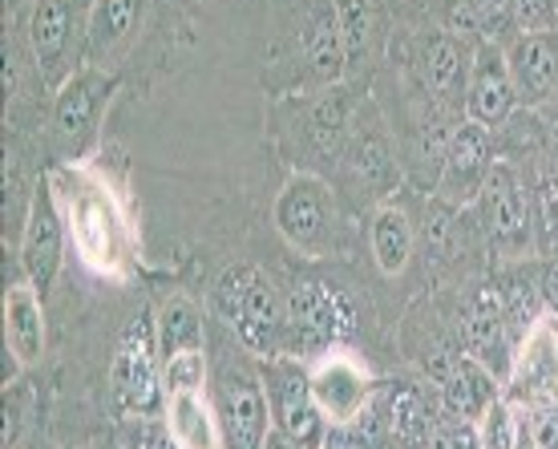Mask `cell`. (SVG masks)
<instances>
[{"label":"cell","instance_id":"6da1fadb","mask_svg":"<svg viewBox=\"0 0 558 449\" xmlns=\"http://www.w3.org/2000/svg\"><path fill=\"white\" fill-rule=\"evenodd\" d=\"M65 207H70L65 215H70L73 243L85 264L101 276H122L130 264V231L110 191L85 174H73Z\"/></svg>","mask_w":558,"mask_h":449},{"label":"cell","instance_id":"7a4b0ae2","mask_svg":"<svg viewBox=\"0 0 558 449\" xmlns=\"http://www.w3.org/2000/svg\"><path fill=\"white\" fill-rule=\"evenodd\" d=\"M85 0H37L28 16V49L41 65V77L49 85H61L73 77V57L77 45L85 49V28H89Z\"/></svg>","mask_w":558,"mask_h":449},{"label":"cell","instance_id":"3957f363","mask_svg":"<svg viewBox=\"0 0 558 449\" xmlns=\"http://www.w3.org/2000/svg\"><path fill=\"white\" fill-rule=\"evenodd\" d=\"M352 308L344 304V295L324 288L316 280H304L292 288L288 300V324H283V337L292 352H332L340 340L352 332Z\"/></svg>","mask_w":558,"mask_h":449},{"label":"cell","instance_id":"277c9868","mask_svg":"<svg viewBox=\"0 0 558 449\" xmlns=\"http://www.w3.org/2000/svg\"><path fill=\"white\" fill-rule=\"evenodd\" d=\"M482 227L489 235V247L502 259H526L534 252V227H531V203L518 183L514 167L494 162L486 186H482Z\"/></svg>","mask_w":558,"mask_h":449},{"label":"cell","instance_id":"5b68a950","mask_svg":"<svg viewBox=\"0 0 558 449\" xmlns=\"http://www.w3.org/2000/svg\"><path fill=\"white\" fill-rule=\"evenodd\" d=\"M506 389H510L506 397H510L518 409L558 405V316L543 312V316L522 332Z\"/></svg>","mask_w":558,"mask_h":449},{"label":"cell","instance_id":"8992f818","mask_svg":"<svg viewBox=\"0 0 558 449\" xmlns=\"http://www.w3.org/2000/svg\"><path fill=\"white\" fill-rule=\"evenodd\" d=\"M113 397L126 413H154L158 393V324H150V312H138L130 320L118 361H113Z\"/></svg>","mask_w":558,"mask_h":449},{"label":"cell","instance_id":"52a82bcc","mask_svg":"<svg viewBox=\"0 0 558 449\" xmlns=\"http://www.w3.org/2000/svg\"><path fill=\"white\" fill-rule=\"evenodd\" d=\"M267 361V393H271V422L288 437H295L304 449H320L328 434V417L320 413L312 397V380L300 365L283 356H264Z\"/></svg>","mask_w":558,"mask_h":449},{"label":"cell","instance_id":"ba28073f","mask_svg":"<svg viewBox=\"0 0 558 449\" xmlns=\"http://www.w3.org/2000/svg\"><path fill=\"white\" fill-rule=\"evenodd\" d=\"M489 170H494V134L482 122L465 118L449 134L446 162H441V174H437L433 191L449 207H465V203H474L482 195Z\"/></svg>","mask_w":558,"mask_h":449},{"label":"cell","instance_id":"9c48e42d","mask_svg":"<svg viewBox=\"0 0 558 449\" xmlns=\"http://www.w3.org/2000/svg\"><path fill=\"white\" fill-rule=\"evenodd\" d=\"M61 252H65V223L53 203L49 186H37V195L28 203L25 215V235H21V267H25V280L37 292H49L61 271Z\"/></svg>","mask_w":558,"mask_h":449},{"label":"cell","instance_id":"30bf717a","mask_svg":"<svg viewBox=\"0 0 558 449\" xmlns=\"http://www.w3.org/2000/svg\"><path fill=\"white\" fill-rule=\"evenodd\" d=\"M312 380V397H316V405L320 413L328 417V425H344V422H356L364 409H368V397H373V380L364 373L356 361H352L349 352H324L316 368L307 373Z\"/></svg>","mask_w":558,"mask_h":449},{"label":"cell","instance_id":"8fae6325","mask_svg":"<svg viewBox=\"0 0 558 449\" xmlns=\"http://www.w3.org/2000/svg\"><path fill=\"white\" fill-rule=\"evenodd\" d=\"M219 425H223L231 449H264L267 429L276 425L264 385L247 373H223V380H219Z\"/></svg>","mask_w":558,"mask_h":449},{"label":"cell","instance_id":"7c38bea8","mask_svg":"<svg viewBox=\"0 0 558 449\" xmlns=\"http://www.w3.org/2000/svg\"><path fill=\"white\" fill-rule=\"evenodd\" d=\"M465 344H470V356H477L502 385L510 380V365H514L518 344H514V332H510V320H506L498 288H482L465 304Z\"/></svg>","mask_w":558,"mask_h":449},{"label":"cell","instance_id":"4fadbf2b","mask_svg":"<svg viewBox=\"0 0 558 449\" xmlns=\"http://www.w3.org/2000/svg\"><path fill=\"white\" fill-rule=\"evenodd\" d=\"M465 106H470V118L482 122L486 130H498L518 110L514 77H510L506 53L494 41H482L474 49L470 85H465Z\"/></svg>","mask_w":558,"mask_h":449},{"label":"cell","instance_id":"5bb4252c","mask_svg":"<svg viewBox=\"0 0 558 449\" xmlns=\"http://www.w3.org/2000/svg\"><path fill=\"white\" fill-rule=\"evenodd\" d=\"M276 227L300 252H320L328 235V186L312 174H295L276 198Z\"/></svg>","mask_w":558,"mask_h":449},{"label":"cell","instance_id":"9a60e30c","mask_svg":"<svg viewBox=\"0 0 558 449\" xmlns=\"http://www.w3.org/2000/svg\"><path fill=\"white\" fill-rule=\"evenodd\" d=\"M506 65L514 77L518 101L543 106V101L558 98V37H550V33L518 37L506 53Z\"/></svg>","mask_w":558,"mask_h":449},{"label":"cell","instance_id":"2e32d148","mask_svg":"<svg viewBox=\"0 0 558 449\" xmlns=\"http://www.w3.org/2000/svg\"><path fill=\"white\" fill-rule=\"evenodd\" d=\"M502 397V380L494 377L477 356H453L449 373L441 377V405L453 422L477 425L494 401Z\"/></svg>","mask_w":558,"mask_h":449},{"label":"cell","instance_id":"e0dca14e","mask_svg":"<svg viewBox=\"0 0 558 449\" xmlns=\"http://www.w3.org/2000/svg\"><path fill=\"white\" fill-rule=\"evenodd\" d=\"M110 77L98 73L94 65L82 73H73L70 82L57 89V106H53V130L57 138L65 142V146H77V142L94 130L98 122V110L106 94H110Z\"/></svg>","mask_w":558,"mask_h":449},{"label":"cell","instance_id":"ac0fdd59","mask_svg":"<svg viewBox=\"0 0 558 449\" xmlns=\"http://www.w3.org/2000/svg\"><path fill=\"white\" fill-rule=\"evenodd\" d=\"M142 9H146V0H94L89 28H85V49H82L85 65L98 70L118 49H126L142 25Z\"/></svg>","mask_w":558,"mask_h":449},{"label":"cell","instance_id":"d6986e66","mask_svg":"<svg viewBox=\"0 0 558 449\" xmlns=\"http://www.w3.org/2000/svg\"><path fill=\"white\" fill-rule=\"evenodd\" d=\"M4 344L21 368L37 365L45 352V312L41 292L33 283H13L4 292Z\"/></svg>","mask_w":558,"mask_h":449},{"label":"cell","instance_id":"ffe728a7","mask_svg":"<svg viewBox=\"0 0 558 449\" xmlns=\"http://www.w3.org/2000/svg\"><path fill=\"white\" fill-rule=\"evenodd\" d=\"M283 324H288V312L279 308V295H276V288H271V280L259 276L235 316L239 340H243L252 352H259V356H279Z\"/></svg>","mask_w":558,"mask_h":449},{"label":"cell","instance_id":"44dd1931","mask_svg":"<svg viewBox=\"0 0 558 449\" xmlns=\"http://www.w3.org/2000/svg\"><path fill=\"white\" fill-rule=\"evenodd\" d=\"M167 429L179 449H223V425L219 409L198 393H167Z\"/></svg>","mask_w":558,"mask_h":449},{"label":"cell","instance_id":"7402d4cb","mask_svg":"<svg viewBox=\"0 0 558 449\" xmlns=\"http://www.w3.org/2000/svg\"><path fill=\"white\" fill-rule=\"evenodd\" d=\"M385 429L397 446L405 449H421L425 446V437L433 434V417H429V405H425V397L421 389L413 385H389V397H385Z\"/></svg>","mask_w":558,"mask_h":449},{"label":"cell","instance_id":"603a6c76","mask_svg":"<svg viewBox=\"0 0 558 449\" xmlns=\"http://www.w3.org/2000/svg\"><path fill=\"white\" fill-rule=\"evenodd\" d=\"M465 73H470V65H465V57H461L458 41L449 33H437V37L421 45V82H425L433 98H453L458 85L465 82Z\"/></svg>","mask_w":558,"mask_h":449},{"label":"cell","instance_id":"cb8c5ba5","mask_svg":"<svg viewBox=\"0 0 558 449\" xmlns=\"http://www.w3.org/2000/svg\"><path fill=\"white\" fill-rule=\"evenodd\" d=\"M195 349H203V316H198L195 300L170 295L158 312V361L167 365L170 356Z\"/></svg>","mask_w":558,"mask_h":449},{"label":"cell","instance_id":"d4e9b609","mask_svg":"<svg viewBox=\"0 0 558 449\" xmlns=\"http://www.w3.org/2000/svg\"><path fill=\"white\" fill-rule=\"evenodd\" d=\"M373 259L385 276H401L409 264V255H413V223H409V215L401 207H380L373 215Z\"/></svg>","mask_w":558,"mask_h":449},{"label":"cell","instance_id":"484cf974","mask_svg":"<svg viewBox=\"0 0 558 449\" xmlns=\"http://www.w3.org/2000/svg\"><path fill=\"white\" fill-rule=\"evenodd\" d=\"M307 65L316 73V82L336 85L340 73L349 70V53H344V33H340V16L336 9H324L316 25L307 33Z\"/></svg>","mask_w":558,"mask_h":449},{"label":"cell","instance_id":"4316f807","mask_svg":"<svg viewBox=\"0 0 558 449\" xmlns=\"http://www.w3.org/2000/svg\"><path fill=\"white\" fill-rule=\"evenodd\" d=\"M349 167L364 186H385L392 179V146L380 126L356 130L349 146Z\"/></svg>","mask_w":558,"mask_h":449},{"label":"cell","instance_id":"83f0119b","mask_svg":"<svg viewBox=\"0 0 558 449\" xmlns=\"http://www.w3.org/2000/svg\"><path fill=\"white\" fill-rule=\"evenodd\" d=\"M349 94L332 85L328 94H324L316 106H312V138L320 142L324 155H336V150H344V142H349Z\"/></svg>","mask_w":558,"mask_h":449},{"label":"cell","instance_id":"f1b7e54d","mask_svg":"<svg viewBox=\"0 0 558 449\" xmlns=\"http://www.w3.org/2000/svg\"><path fill=\"white\" fill-rule=\"evenodd\" d=\"M522 429V409L510 397H498L477 422V449H514Z\"/></svg>","mask_w":558,"mask_h":449},{"label":"cell","instance_id":"f546056e","mask_svg":"<svg viewBox=\"0 0 558 449\" xmlns=\"http://www.w3.org/2000/svg\"><path fill=\"white\" fill-rule=\"evenodd\" d=\"M336 16H340L349 65H356V61L368 53V41H373V9H368V0H340V4H336Z\"/></svg>","mask_w":558,"mask_h":449},{"label":"cell","instance_id":"4dcf8cb0","mask_svg":"<svg viewBox=\"0 0 558 449\" xmlns=\"http://www.w3.org/2000/svg\"><path fill=\"white\" fill-rule=\"evenodd\" d=\"M380 434H385V422L377 417V409L368 405L356 422L328 425L320 449H380Z\"/></svg>","mask_w":558,"mask_h":449},{"label":"cell","instance_id":"1f68e13d","mask_svg":"<svg viewBox=\"0 0 558 449\" xmlns=\"http://www.w3.org/2000/svg\"><path fill=\"white\" fill-rule=\"evenodd\" d=\"M203 377H207V361H203V349L195 352H179L162 365V380H167V393H198L203 389Z\"/></svg>","mask_w":558,"mask_h":449},{"label":"cell","instance_id":"d6a6232c","mask_svg":"<svg viewBox=\"0 0 558 449\" xmlns=\"http://www.w3.org/2000/svg\"><path fill=\"white\" fill-rule=\"evenodd\" d=\"M255 280H259L255 267H231V271H223V280H219V288H215V304H219V312H223L231 324H235L239 308H243L247 292L255 288Z\"/></svg>","mask_w":558,"mask_h":449},{"label":"cell","instance_id":"836d02e7","mask_svg":"<svg viewBox=\"0 0 558 449\" xmlns=\"http://www.w3.org/2000/svg\"><path fill=\"white\" fill-rule=\"evenodd\" d=\"M538 252L558 255V179H546L538 186Z\"/></svg>","mask_w":558,"mask_h":449},{"label":"cell","instance_id":"e575fe53","mask_svg":"<svg viewBox=\"0 0 558 449\" xmlns=\"http://www.w3.org/2000/svg\"><path fill=\"white\" fill-rule=\"evenodd\" d=\"M421 449H477V425L453 422V425H433Z\"/></svg>","mask_w":558,"mask_h":449},{"label":"cell","instance_id":"d590c367","mask_svg":"<svg viewBox=\"0 0 558 449\" xmlns=\"http://www.w3.org/2000/svg\"><path fill=\"white\" fill-rule=\"evenodd\" d=\"M446 33L449 37H477L482 33V13L474 0H446Z\"/></svg>","mask_w":558,"mask_h":449},{"label":"cell","instance_id":"8d00e7d4","mask_svg":"<svg viewBox=\"0 0 558 449\" xmlns=\"http://www.w3.org/2000/svg\"><path fill=\"white\" fill-rule=\"evenodd\" d=\"M126 449H179L174 446V437H170L167 422L158 425V422H134L130 425V434H126Z\"/></svg>","mask_w":558,"mask_h":449},{"label":"cell","instance_id":"74e56055","mask_svg":"<svg viewBox=\"0 0 558 449\" xmlns=\"http://www.w3.org/2000/svg\"><path fill=\"white\" fill-rule=\"evenodd\" d=\"M531 434L538 441V449H558V405L531 409Z\"/></svg>","mask_w":558,"mask_h":449},{"label":"cell","instance_id":"f35d334b","mask_svg":"<svg viewBox=\"0 0 558 449\" xmlns=\"http://www.w3.org/2000/svg\"><path fill=\"white\" fill-rule=\"evenodd\" d=\"M543 312L558 316V255H550V264L543 267Z\"/></svg>","mask_w":558,"mask_h":449},{"label":"cell","instance_id":"ab89813d","mask_svg":"<svg viewBox=\"0 0 558 449\" xmlns=\"http://www.w3.org/2000/svg\"><path fill=\"white\" fill-rule=\"evenodd\" d=\"M543 146H546V167H550V179H558V118L555 122H546Z\"/></svg>","mask_w":558,"mask_h":449},{"label":"cell","instance_id":"60d3db41","mask_svg":"<svg viewBox=\"0 0 558 449\" xmlns=\"http://www.w3.org/2000/svg\"><path fill=\"white\" fill-rule=\"evenodd\" d=\"M264 449H304V446H300L295 437L283 434L279 425H271V429H267V437H264Z\"/></svg>","mask_w":558,"mask_h":449},{"label":"cell","instance_id":"b9f144b4","mask_svg":"<svg viewBox=\"0 0 558 449\" xmlns=\"http://www.w3.org/2000/svg\"><path fill=\"white\" fill-rule=\"evenodd\" d=\"M514 449H538V441H534V434H531V425H526V417H522V429H518Z\"/></svg>","mask_w":558,"mask_h":449}]
</instances>
